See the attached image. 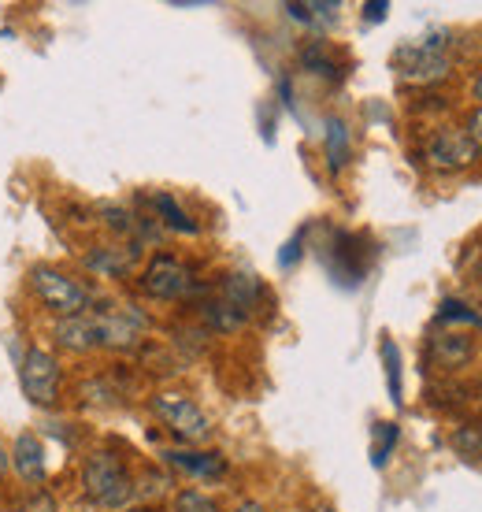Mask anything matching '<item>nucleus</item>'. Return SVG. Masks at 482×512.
I'll use <instances>...</instances> for the list:
<instances>
[{
	"mask_svg": "<svg viewBox=\"0 0 482 512\" xmlns=\"http://www.w3.org/2000/svg\"><path fill=\"white\" fill-rule=\"evenodd\" d=\"M82 490H86V498L93 505H101V509H123L134 501L138 487H134V479H130L127 464L119 461L115 453H93L82 468Z\"/></svg>",
	"mask_w": 482,
	"mask_h": 512,
	"instance_id": "f257e3e1",
	"label": "nucleus"
},
{
	"mask_svg": "<svg viewBox=\"0 0 482 512\" xmlns=\"http://www.w3.org/2000/svg\"><path fill=\"white\" fill-rule=\"evenodd\" d=\"M394 71L401 75V82H412V86L442 82V78L453 71L445 34H427V38L401 45V49L394 52Z\"/></svg>",
	"mask_w": 482,
	"mask_h": 512,
	"instance_id": "f03ea898",
	"label": "nucleus"
},
{
	"mask_svg": "<svg viewBox=\"0 0 482 512\" xmlns=\"http://www.w3.org/2000/svg\"><path fill=\"white\" fill-rule=\"evenodd\" d=\"M30 290L38 294V301L45 308H49L56 320H71V316H86L89 308V290L82 286V282H75L71 275H64V271L56 268H45V264H38V268L30 271Z\"/></svg>",
	"mask_w": 482,
	"mask_h": 512,
	"instance_id": "7ed1b4c3",
	"label": "nucleus"
},
{
	"mask_svg": "<svg viewBox=\"0 0 482 512\" xmlns=\"http://www.w3.org/2000/svg\"><path fill=\"white\" fill-rule=\"evenodd\" d=\"M153 412L164 420V427L171 435L182 438V442H190V446L208 442V435H212V420H208L201 412V405L186 394H156Z\"/></svg>",
	"mask_w": 482,
	"mask_h": 512,
	"instance_id": "20e7f679",
	"label": "nucleus"
},
{
	"mask_svg": "<svg viewBox=\"0 0 482 512\" xmlns=\"http://www.w3.org/2000/svg\"><path fill=\"white\" fill-rule=\"evenodd\" d=\"M19 386L34 405H56L60 386H64L60 360L52 357L49 349H26L23 364H19Z\"/></svg>",
	"mask_w": 482,
	"mask_h": 512,
	"instance_id": "39448f33",
	"label": "nucleus"
},
{
	"mask_svg": "<svg viewBox=\"0 0 482 512\" xmlns=\"http://www.w3.org/2000/svg\"><path fill=\"white\" fill-rule=\"evenodd\" d=\"M89 320H93L97 346L104 349H134L141 342V331L149 327V320L134 308H112V312L89 316Z\"/></svg>",
	"mask_w": 482,
	"mask_h": 512,
	"instance_id": "423d86ee",
	"label": "nucleus"
},
{
	"mask_svg": "<svg viewBox=\"0 0 482 512\" xmlns=\"http://www.w3.org/2000/svg\"><path fill=\"white\" fill-rule=\"evenodd\" d=\"M141 290L149 297H156V301H175V297L193 290V275L182 260L160 253V256H153V264L141 275Z\"/></svg>",
	"mask_w": 482,
	"mask_h": 512,
	"instance_id": "0eeeda50",
	"label": "nucleus"
},
{
	"mask_svg": "<svg viewBox=\"0 0 482 512\" xmlns=\"http://www.w3.org/2000/svg\"><path fill=\"white\" fill-rule=\"evenodd\" d=\"M371 242L364 234H345L338 231L334 234V256H330V275L345 286H360L364 275H368V264H371Z\"/></svg>",
	"mask_w": 482,
	"mask_h": 512,
	"instance_id": "6e6552de",
	"label": "nucleus"
},
{
	"mask_svg": "<svg viewBox=\"0 0 482 512\" xmlns=\"http://www.w3.org/2000/svg\"><path fill=\"white\" fill-rule=\"evenodd\" d=\"M427 164L434 167V171H464V167L475 160V145H471V138L464 134V130H438L431 141H427Z\"/></svg>",
	"mask_w": 482,
	"mask_h": 512,
	"instance_id": "1a4fd4ad",
	"label": "nucleus"
},
{
	"mask_svg": "<svg viewBox=\"0 0 482 512\" xmlns=\"http://www.w3.org/2000/svg\"><path fill=\"white\" fill-rule=\"evenodd\" d=\"M15 472L23 475L26 483H45V475H49V461H45V446H41L38 438L23 431V435L15 438Z\"/></svg>",
	"mask_w": 482,
	"mask_h": 512,
	"instance_id": "9d476101",
	"label": "nucleus"
},
{
	"mask_svg": "<svg viewBox=\"0 0 482 512\" xmlns=\"http://www.w3.org/2000/svg\"><path fill=\"white\" fill-rule=\"evenodd\" d=\"M164 461L178 472L193 475V479H223L227 475V461L219 453H186V449H171L164 453Z\"/></svg>",
	"mask_w": 482,
	"mask_h": 512,
	"instance_id": "9b49d317",
	"label": "nucleus"
},
{
	"mask_svg": "<svg viewBox=\"0 0 482 512\" xmlns=\"http://www.w3.org/2000/svg\"><path fill=\"white\" fill-rule=\"evenodd\" d=\"M134 260H138V249H119V245H108V249H93V253L86 256L89 271H97V275H108V279H119V275H127Z\"/></svg>",
	"mask_w": 482,
	"mask_h": 512,
	"instance_id": "f8f14e48",
	"label": "nucleus"
},
{
	"mask_svg": "<svg viewBox=\"0 0 482 512\" xmlns=\"http://www.w3.org/2000/svg\"><path fill=\"white\" fill-rule=\"evenodd\" d=\"M56 342H60L64 349H75V353L97 349L93 320H89V316H71V320H56Z\"/></svg>",
	"mask_w": 482,
	"mask_h": 512,
	"instance_id": "ddd939ff",
	"label": "nucleus"
},
{
	"mask_svg": "<svg viewBox=\"0 0 482 512\" xmlns=\"http://www.w3.org/2000/svg\"><path fill=\"white\" fill-rule=\"evenodd\" d=\"M260 294L264 290H260L256 275H227V282H223V301L238 308L245 320H249V312L256 308V297Z\"/></svg>",
	"mask_w": 482,
	"mask_h": 512,
	"instance_id": "4468645a",
	"label": "nucleus"
},
{
	"mask_svg": "<svg viewBox=\"0 0 482 512\" xmlns=\"http://www.w3.org/2000/svg\"><path fill=\"white\" fill-rule=\"evenodd\" d=\"M323 145H327V164L330 171H342L349 164V127L342 119H327V134H323Z\"/></svg>",
	"mask_w": 482,
	"mask_h": 512,
	"instance_id": "2eb2a0df",
	"label": "nucleus"
},
{
	"mask_svg": "<svg viewBox=\"0 0 482 512\" xmlns=\"http://www.w3.org/2000/svg\"><path fill=\"white\" fill-rule=\"evenodd\" d=\"M338 12H342V4H286V15L305 26H334Z\"/></svg>",
	"mask_w": 482,
	"mask_h": 512,
	"instance_id": "dca6fc26",
	"label": "nucleus"
},
{
	"mask_svg": "<svg viewBox=\"0 0 482 512\" xmlns=\"http://www.w3.org/2000/svg\"><path fill=\"white\" fill-rule=\"evenodd\" d=\"M434 353L442 357L445 368H460L471 357V338H464V334H442V338H434Z\"/></svg>",
	"mask_w": 482,
	"mask_h": 512,
	"instance_id": "f3484780",
	"label": "nucleus"
},
{
	"mask_svg": "<svg viewBox=\"0 0 482 512\" xmlns=\"http://www.w3.org/2000/svg\"><path fill=\"white\" fill-rule=\"evenodd\" d=\"M153 205H156V212L164 216V223L171 227V231L197 234V223H193V219L175 205V197H167V193H153Z\"/></svg>",
	"mask_w": 482,
	"mask_h": 512,
	"instance_id": "a211bd4d",
	"label": "nucleus"
},
{
	"mask_svg": "<svg viewBox=\"0 0 482 512\" xmlns=\"http://www.w3.org/2000/svg\"><path fill=\"white\" fill-rule=\"evenodd\" d=\"M382 360H386V379H390V401L401 405V349L394 346V338H382Z\"/></svg>",
	"mask_w": 482,
	"mask_h": 512,
	"instance_id": "6ab92c4d",
	"label": "nucleus"
},
{
	"mask_svg": "<svg viewBox=\"0 0 482 512\" xmlns=\"http://www.w3.org/2000/svg\"><path fill=\"white\" fill-rule=\"evenodd\" d=\"M204 320L212 323L216 331H234V327H241V323H245V316H241L234 305H227V301L219 297V301H212V305H204Z\"/></svg>",
	"mask_w": 482,
	"mask_h": 512,
	"instance_id": "aec40b11",
	"label": "nucleus"
},
{
	"mask_svg": "<svg viewBox=\"0 0 482 512\" xmlns=\"http://www.w3.org/2000/svg\"><path fill=\"white\" fill-rule=\"evenodd\" d=\"M301 60H305V67H312L316 75L342 78V71H338V64H334V60H330L327 52H323V41H312V45H305V52H301Z\"/></svg>",
	"mask_w": 482,
	"mask_h": 512,
	"instance_id": "412c9836",
	"label": "nucleus"
},
{
	"mask_svg": "<svg viewBox=\"0 0 482 512\" xmlns=\"http://www.w3.org/2000/svg\"><path fill=\"white\" fill-rule=\"evenodd\" d=\"M379 442H375V449H371V464L375 468H382V464L390 461V453H394V446H397V427L394 423H379Z\"/></svg>",
	"mask_w": 482,
	"mask_h": 512,
	"instance_id": "4be33fe9",
	"label": "nucleus"
},
{
	"mask_svg": "<svg viewBox=\"0 0 482 512\" xmlns=\"http://www.w3.org/2000/svg\"><path fill=\"white\" fill-rule=\"evenodd\" d=\"M175 512H219V505L201 490H182L175 494Z\"/></svg>",
	"mask_w": 482,
	"mask_h": 512,
	"instance_id": "5701e85b",
	"label": "nucleus"
},
{
	"mask_svg": "<svg viewBox=\"0 0 482 512\" xmlns=\"http://www.w3.org/2000/svg\"><path fill=\"white\" fill-rule=\"evenodd\" d=\"M453 446L464 453V457H482V431L479 427H460L453 435Z\"/></svg>",
	"mask_w": 482,
	"mask_h": 512,
	"instance_id": "b1692460",
	"label": "nucleus"
},
{
	"mask_svg": "<svg viewBox=\"0 0 482 512\" xmlns=\"http://www.w3.org/2000/svg\"><path fill=\"white\" fill-rule=\"evenodd\" d=\"M442 320L449 323V320H460V323H471V327H479V316H475V312H471L468 305H460V301H445L442 305Z\"/></svg>",
	"mask_w": 482,
	"mask_h": 512,
	"instance_id": "393cba45",
	"label": "nucleus"
},
{
	"mask_svg": "<svg viewBox=\"0 0 482 512\" xmlns=\"http://www.w3.org/2000/svg\"><path fill=\"white\" fill-rule=\"evenodd\" d=\"M15 512H60V509H56V498H52V494L38 490V494H30Z\"/></svg>",
	"mask_w": 482,
	"mask_h": 512,
	"instance_id": "a878e982",
	"label": "nucleus"
},
{
	"mask_svg": "<svg viewBox=\"0 0 482 512\" xmlns=\"http://www.w3.org/2000/svg\"><path fill=\"white\" fill-rule=\"evenodd\" d=\"M301 245H305V231L293 234L290 242H286V249L279 253V264H282V268H290V264H297V256H301Z\"/></svg>",
	"mask_w": 482,
	"mask_h": 512,
	"instance_id": "bb28decb",
	"label": "nucleus"
},
{
	"mask_svg": "<svg viewBox=\"0 0 482 512\" xmlns=\"http://www.w3.org/2000/svg\"><path fill=\"white\" fill-rule=\"evenodd\" d=\"M464 134L471 138V145H475V153H482V108H475L468 119V127H464Z\"/></svg>",
	"mask_w": 482,
	"mask_h": 512,
	"instance_id": "cd10ccee",
	"label": "nucleus"
},
{
	"mask_svg": "<svg viewBox=\"0 0 482 512\" xmlns=\"http://www.w3.org/2000/svg\"><path fill=\"white\" fill-rule=\"evenodd\" d=\"M386 12H390V4H386V0H375V4H364V19H368V23H382V19H386Z\"/></svg>",
	"mask_w": 482,
	"mask_h": 512,
	"instance_id": "c85d7f7f",
	"label": "nucleus"
},
{
	"mask_svg": "<svg viewBox=\"0 0 482 512\" xmlns=\"http://www.w3.org/2000/svg\"><path fill=\"white\" fill-rule=\"evenodd\" d=\"M234 512H267V509L260 505V501H241V505Z\"/></svg>",
	"mask_w": 482,
	"mask_h": 512,
	"instance_id": "c756f323",
	"label": "nucleus"
},
{
	"mask_svg": "<svg viewBox=\"0 0 482 512\" xmlns=\"http://www.w3.org/2000/svg\"><path fill=\"white\" fill-rule=\"evenodd\" d=\"M8 464H12V457H8V453H4V446H0V475L8 472Z\"/></svg>",
	"mask_w": 482,
	"mask_h": 512,
	"instance_id": "7c9ffc66",
	"label": "nucleus"
},
{
	"mask_svg": "<svg viewBox=\"0 0 482 512\" xmlns=\"http://www.w3.org/2000/svg\"><path fill=\"white\" fill-rule=\"evenodd\" d=\"M301 512H334L330 505H312V509H301Z\"/></svg>",
	"mask_w": 482,
	"mask_h": 512,
	"instance_id": "2f4dec72",
	"label": "nucleus"
},
{
	"mask_svg": "<svg viewBox=\"0 0 482 512\" xmlns=\"http://www.w3.org/2000/svg\"><path fill=\"white\" fill-rule=\"evenodd\" d=\"M475 101H482V75L475 78Z\"/></svg>",
	"mask_w": 482,
	"mask_h": 512,
	"instance_id": "473e14b6",
	"label": "nucleus"
},
{
	"mask_svg": "<svg viewBox=\"0 0 482 512\" xmlns=\"http://www.w3.org/2000/svg\"><path fill=\"white\" fill-rule=\"evenodd\" d=\"M479 390H482V379H479Z\"/></svg>",
	"mask_w": 482,
	"mask_h": 512,
	"instance_id": "72a5a7b5",
	"label": "nucleus"
}]
</instances>
